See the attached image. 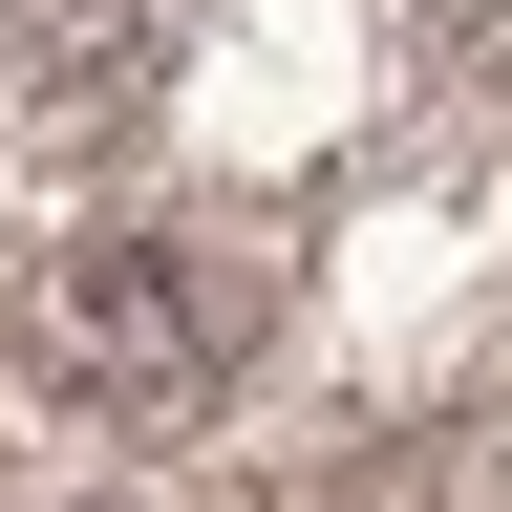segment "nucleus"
<instances>
[{
	"instance_id": "obj_1",
	"label": "nucleus",
	"mask_w": 512,
	"mask_h": 512,
	"mask_svg": "<svg viewBox=\"0 0 512 512\" xmlns=\"http://www.w3.org/2000/svg\"><path fill=\"white\" fill-rule=\"evenodd\" d=\"M22 363H43L86 427H192V406H214V363H235V299L192 278V256L107 235V256H43V299H22Z\"/></svg>"
}]
</instances>
